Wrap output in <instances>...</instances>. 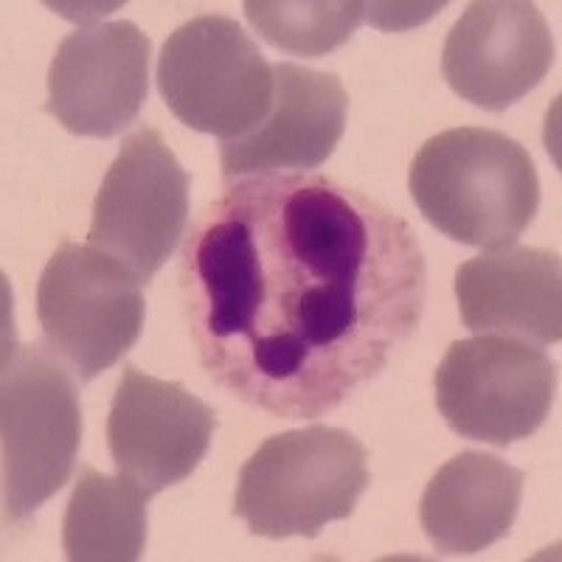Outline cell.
<instances>
[{
	"label": "cell",
	"mask_w": 562,
	"mask_h": 562,
	"mask_svg": "<svg viewBox=\"0 0 562 562\" xmlns=\"http://www.w3.org/2000/svg\"><path fill=\"white\" fill-rule=\"evenodd\" d=\"M178 279L205 374L281 419L329 414L378 378L428 290L411 225L318 172L228 180L186 234Z\"/></svg>",
	"instance_id": "1"
},
{
	"label": "cell",
	"mask_w": 562,
	"mask_h": 562,
	"mask_svg": "<svg viewBox=\"0 0 562 562\" xmlns=\"http://www.w3.org/2000/svg\"><path fill=\"white\" fill-rule=\"evenodd\" d=\"M408 189L436 231L490 250L518 243L540 205V180L524 144L484 127L434 135L411 164Z\"/></svg>",
	"instance_id": "2"
},
{
	"label": "cell",
	"mask_w": 562,
	"mask_h": 562,
	"mask_svg": "<svg viewBox=\"0 0 562 562\" xmlns=\"http://www.w3.org/2000/svg\"><path fill=\"white\" fill-rule=\"evenodd\" d=\"M369 450L340 428L310 425L270 436L245 461L234 512L250 535L318 537L333 520H346L369 490Z\"/></svg>",
	"instance_id": "3"
},
{
	"label": "cell",
	"mask_w": 562,
	"mask_h": 562,
	"mask_svg": "<svg viewBox=\"0 0 562 562\" xmlns=\"http://www.w3.org/2000/svg\"><path fill=\"white\" fill-rule=\"evenodd\" d=\"M82 441L77 378L45 346H14L0 389L3 515L20 524L68 484Z\"/></svg>",
	"instance_id": "4"
},
{
	"label": "cell",
	"mask_w": 562,
	"mask_h": 562,
	"mask_svg": "<svg viewBox=\"0 0 562 562\" xmlns=\"http://www.w3.org/2000/svg\"><path fill=\"white\" fill-rule=\"evenodd\" d=\"M144 281L93 245L65 243L37 288L45 349L79 383L113 369L144 329Z\"/></svg>",
	"instance_id": "5"
},
{
	"label": "cell",
	"mask_w": 562,
	"mask_h": 562,
	"mask_svg": "<svg viewBox=\"0 0 562 562\" xmlns=\"http://www.w3.org/2000/svg\"><path fill=\"white\" fill-rule=\"evenodd\" d=\"M158 90L175 119L223 140L243 138L273 104V65L223 14H203L169 34L158 57Z\"/></svg>",
	"instance_id": "6"
},
{
	"label": "cell",
	"mask_w": 562,
	"mask_h": 562,
	"mask_svg": "<svg viewBox=\"0 0 562 562\" xmlns=\"http://www.w3.org/2000/svg\"><path fill=\"white\" fill-rule=\"evenodd\" d=\"M436 408L464 439L509 448L529 439L557 396V366L543 349L506 335L456 340L436 369Z\"/></svg>",
	"instance_id": "7"
},
{
	"label": "cell",
	"mask_w": 562,
	"mask_h": 562,
	"mask_svg": "<svg viewBox=\"0 0 562 562\" xmlns=\"http://www.w3.org/2000/svg\"><path fill=\"white\" fill-rule=\"evenodd\" d=\"M189 223V175L158 130L127 135L93 200L88 245L153 281Z\"/></svg>",
	"instance_id": "8"
},
{
	"label": "cell",
	"mask_w": 562,
	"mask_h": 562,
	"mask_svg": "<svg viewBox=\"0 0 562 562\" xmlns=\"http://www.w3.org/2000/svg\"><path fill=\"white\" fill-rule=\"evenodd\" d=\"M149 52V37L130 20L68 34L48 70L45 110L74 135L124 133L147 102Z\"/></svg>",
	"instance_id": "9"
},
{
	"label": "cell",
	"mask_w": 562,
	"mask_h": 562,
	"mask_svg": "<svg viewBox=\"0 0 562 562\" xmlns=\"http://www.w3.org/2000/svg\"><path fill=\"white\" fill-rule=\"evenodd\" d=\"M217 416L180 383L124 366L108 416V448L119 473L147 492H164L198 470Z\"/></svg>",
	"instance_id": "10"
},
{
	"label": "cell",
	"mask_w": 562,
	"mask_h": 562,
	"mask_svg": "<svg viewBox=\"0 0 562 562\" xmlns=\"http://www.w3.org/2000/svg\"><path fill=\"white\" fill-rule=\"evenodd\" d=\"M554 40L543 12L524 0H479L450 29L441 74L456 97L490 113L512 108L543 82Z\"/></svg>",
	"instance_id": "11"
},
{
	"label": "cell",
	"mask_w": 562,
	"mask_h": 562,
	"mask_svg": "<svg viewBox=\"0 0 562 562\" xmlns=\"http://www.w3.org/2000/svg\"><path fill=\"white\" fill-rule=\"evenodd\" d=\"M273 85V104L262 122L243 138L223 140L220 167L225 180L281 169L313 172L344 138L349 93L338 74L276 63Z\"/></svg>",
	"instance_id": "12"
},
{
	"label": "cell",
	"mask_w": 562,
	"mask_h": 562,
	"mask_svg": "<svg viewBox=\"0 0 562 562\" xmlns=\"http://www.w3.org/2000/svg\"><path fill=\"white\" fill-rule=\"evenodd\" d=\"M456 299L470 333L557 344L562 338L560 254L520 245L486 250L456 270Z\"/></svg>",
	"instance_id": "13"
},
{
	"label": "cell",
	"mask_w": 562,
	"mask_h": 562,
	"mask_svg": "<svg viewBox=\"0 0 562 562\" xmlns=\"http://www.w3.org/2000/svg\"><path fill=\"white\" fill-rule=\"evenodd\" d=\"M524 498V473L490 453H461L422 495V529L439 554H475L509 535Z\"/></svg>",
	"instance_id": "14"
},
{
	"label": "cell",
	"mask_w": 562,
	"mask_h": 562,
	"mask_svg": "<svg viewBox=\"0 0 562 562\" xmlns=\"http://www.w3.org/2000/svg\"><path fill=\"white\" fill-rule=\"evenodd\" d=\"M153 492L127 475H102L85 467L63 520V549L70 562H135L147 546V504Z\"/></svg>",
	"instance_id": "15"
},
{
	"label": "cell",
	"mask_w": 562,
	"mask_h": 562,
	"mask_svg": "<svg viewBox=\"0 0 562 562\" xmlns=\"http://www.w3.org/2000/svg\"><path fill=\"white\" fill-rule=\"evenodd\" d=\"M245 14H248L250 26L281 52L299 54V57H324L358 32L366 18V3H355V0H338V3L248 0Z\"/></svg>",
	"instance_id": "16"
}]
</instances>
